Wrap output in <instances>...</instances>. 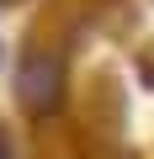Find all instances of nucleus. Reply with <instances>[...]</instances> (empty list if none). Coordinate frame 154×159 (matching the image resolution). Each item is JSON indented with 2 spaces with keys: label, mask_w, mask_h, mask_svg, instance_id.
I'll return each instance as SVG.
<instances>
[{
  "label": "nucleus",
  "mask_w": 154,
  "mask_h": 159,
  "mask_svg": "<svg viewBox=\"0 0 154 159\" xmlns=\"http://www.w3.org/2000/svg\"><path fill=\"white\" fill-rule=\"evenodd\" d=\"M16 85H21V101L32 111H53L58 106V64H53V53H32L21 64V74H16Z\"/></svg>",
  "instance_id": "obj_1"
},
{
  "label": "nucleus",
  "mask_w": 154,
  "mask_h": 159,
  "mask_svg": "<svg viewBox=\"0 0 154 159\" xmlns=\"http://www.w3.org/2000/svg\"><path fill=\"white\" fill-rule=\"evenodd\" d=\"M0 159H6V143H0Z\"/></svg>",
  "instance_id": "obj_2"
}]
</instances>
